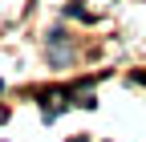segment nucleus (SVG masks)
I'll use <instances>...</instances> for the list:
<instances>
[{
  "label": "nucleus",
  "mask_w": 146,
  "mask_h": 142,
  "mask_svg": "<svg viewBox=\"0 0 146 142\" xmlns=\"http://www.w3.org/2000/svg\"><path fill=\"white\" fill-rule=\"evenodd\" d=\"M138 81H142V85H146V73H138Z\"/></svg>",
  "instance_id": "1"
},
{
  "label": "nucleus",
  "mask_w": 146,
  "mask_h": 142,
  "mask_svg": "<svg viewBox=\"0 0 146 142\" xmlns=\"http://www.w3.org/2000/svg\"><path fill=\"white\" fill-rule=\"evenodd\" d=\"M73 142H85V138H73Z\"/></svg>",
  "instance_id": "2"
}]
</instances>
